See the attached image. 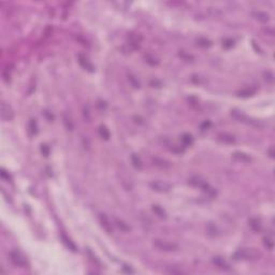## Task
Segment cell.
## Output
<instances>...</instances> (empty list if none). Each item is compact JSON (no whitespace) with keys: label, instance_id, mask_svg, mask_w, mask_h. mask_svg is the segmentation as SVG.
<instances>
[{"label":"cell","instance_id":"obj_1","mask_svg":"<svg viewBox=\"0 0 275 275\" xmlns=\"http://www.w3.org/2000/svg\"><path fill=\"white\" fill-rule=\"evenodd\" d=\"M261 252L256 248H243L234 254L235 259H258Z\"/></svg>","mask_w":275,"mask_h":275},{"label":"cell","instance_id":"obj_2","mask_svg":"<svg viewBox=\"0 0 275 275\" xmlns=\"http://www.w3.org/2000/svg\"><path fill=\"white\" fill-rule=\"evenodd\" d=\"M231 115L234 117V118L238 119L239 121H242V123L251 124V125L256 126V127H262V126H263V124L260 123L259 121H256V119L249 118V117H247L246 115L243 114L242 112L238 111V110H233V111H231Z\"/></svg>","mask_w":275,"mask_h":275},{"label":"cell","instance_id":"obj_3","mask_svg":"<svg viewBox=\"0 0 275 275\" xmlns=\"http://www.w3.org/2000/svg\"><path fill=\"white\" fill-rule=\"evenodd\" d=\"M10 260L16 267L25 268L27 265V260L24 258V256L17 251H13L10 252Z\"/></svg>","mask_w":275,"mask_h":275},{"label":"cell","instance_id":"obj_4","mask_svg":"<svg viewBox=\"0 0 275 275\" xmlns=\"http://www.w3.org/2000/svg\"><path fill=\"white\" fill-rule=\"evenodd\" d=\"M154 245L160 251H164V252H172L177 249V245L174 244V243L171 242H167V241H162V240H155L154 241Z\"/></svg>","mask_w":275,"mask_h":275},{"label":"cell","instance_id":"obj_5","mask_svg":"<svg viewBox=\"0 0 275 275\" xmlns=\"http://www.w3.org/2000/svg\"><path fill=\"white\" fill-rule=\"evenodd\" d=\"M150 188L154 189L155 191H158V192H168L172 188L170 184L162 181H154L150 184Z\"/></svg>","mask_w":275,"mask_h":275},{"label":"cell","instance_id":"obj_6","mask_svg":"<svg viewBox=\"0 0 275 275\" xmlns=\"http://www.w3.org/2000/svg\"><path fill=\"white\" fill-rule=\"evenodd\" d=\"M1 117L3 121H9L13 118V111L11 109V107L9 104H6V102L1 103Z\"/></svg>","mask_w":275,"mask_h":275},{"label":"cell","instance_id":"obj_7","mask_svg":"<svg viewBox=\"0 0 275 275\" xmlns=\"http://www.w3.org/2000/svg\"><path fill=\"white\" fill-rule=\"evenodd\" d=\"M99 220H100L101 226L103 227V229H104L108 233H112V232H113V227H112V224L110 222L109 218H108L104 214H100V215H99Z\"/></svg>","mask_w":275,"mask_h":275},{"label":"cell","instance_id":"obj_8","mask_svg":"<svg viewBox=\"0 0 275 275\" xmlns=\"http://www.w3.org/2000/svg\"><path fill=\"white\" fill-rule=\"evenodd\" d=\"M252 14V16H254L255 19H258V21H260V22H262V23H267V22L270 19V16L267 14V13H264V12H260V11H254Z\"/></svg>","mask_w":275,"mask_h":275},{"label":"cell","instance_id":"obj_9","mask_svg":"<svg viewBox=\"0 0 275 275\" xmlns=\"http://www.w3.org/2000/svg\"><path fill=\"white\" fill-rule=\"evenodd\" d=\"M153 162L156 167H159L161 169H168L171 167V163L169 161L164 160V159L161 158H153Z\"/></svg>","mask_w":275,"mask_h":275},{"label":"cell","instance_id":"obj_10","mask_svg":"<svg viewBox=\"0 0 275 275\" xmlns=\"http://www.w3.org/2000/svg\"><path fill=\"white\" fill-rule=\"evenodd\" d=\"M213 262H214V264L217 265V267L220 268V269L229 270V264L224 260V259L220 258V257H215V258L213 259Z\"/></svg>","mask_w":275,"mask_h":275},{"label":"cell","instance_id":"obj_11","mask_svg":"<svg viewBox=\"0 0 275 275\" xmlns=\"http://www.w3.org/2000/svg\"><path fill=\"white\" fill-rule=\"evenodd\" d=\"M115 225H116L117 226V228H119L121 230V231H124V232H128V231H130V226L128 224H126L125 222H123V220H121V219H118V218H115Z\"/></svg>","mask_w":275,"mask_h":275},{"label":"cell","instance_id":"obj_12","mask_svg":"<svg viewBox=\"0 0 275 275\" xmlns=\"http://www.w3.org/2000/svg\"><path fill=\"white\" fill-rule=\"evenodd\" d=\"M233 158L236 159V160H240V161H243V162H249L251 161V157L247 156L246 154H244V153H240V152H235L233 155Z\"/></svg>","mask_w":275,"mask_h":275},{"label":"cell","instance_id":"obj_13","mask_svg":"<svg viewBox=\"0 0 275 275\" xmlns=\"http://www.w3.org/2000/svg\"><path fill=\"white\" fill-rule=\"evenodd\" d=\"M131 162H132V164H133L134 168L138 169V170H141V169L143 168V162H142L141 158L136 154H133L131 156Z\"/></svg>","mask_w":275,"mask_h":275},{"label":"cell","instance_id":"obj_14","mask_svg":"<svg viewBox=\"0 0 275 275\" xmlns=\"http://www.w3.org/2000/svg\"><path fill=\"white\" fill-rule=\"evenodd\" d=\"M218 139H219L222 142H224V143H228V144H231V143H234V142H235V139H234L233 136H231V134H227V133L219 134V136H218Z\"/></svg>","mask_w":275,"mask_h":275},{"label":"cell","instance_id":"obj_15","mask_svg":"<svg viewBox=\"0 0 275 275\" xmlns=\"http://www.w3.org/2000/svg\"><path fill=\"white\" fill-rule=\"evenodd\" d=\"M78 61H80V64L82 65L85 69L89 70V71H92V70H94V67L91 66V64H89L88 60H87L84 56H82V55L78 56Z\"/></svg>","mask_w":275,"mask_h":275},{"label":"cell","instance_id":"obj_16","mask_svg":"<svg viewBox=\"0 0 275 275\" xmlns=\"http://www.w3.org/2000/svg\"><path fill=\"white\" fill-rule=\"evenodd\" d=\"M249 226H251V228L256 232H259L261 230V224L259 222L258 219H256V218H252V219H249Z\"/></svg>","mask_w":275,"mask_h":275},{"label":"cell","instance_id":"obj_17","mask_svg":"<svg viewBox=\"0 0 275 275\" xmlns=\"http://www.w3.org/2000/svg\"><path fill=\"white\" fill-rule=\"evenodd\" d=\"M28 128H29V131H30L31 134L37 133V132H38V125H37L36 119H30L29 125H28Z\"/></svg>","mask_w":275,"mask_h":275},{"label":"cell","instance_id":"obj_18","mask_svg":"<svg viewBox=\"0 0 275 275\" xmlns=\"http://www.w3.org/2000/svg\"><path fill=\"white\" fill-rule=\"evenodd\" d=\"M99 133H100V136L102 139H105V140H109L110 138V131L109 129H108L107 127H104V126H101L100 128H99Z\"/></svg>","mask_w":275,"mask_h":275},{"label":"cell","instance_id":"obj_19","mask_svg":"<svg viewBox=\"0 0 275 275\" xmlns=\"http://www.w3.org/2000/svg\"><path fill=\"white\" fill-rule=\"evenodd\" d=\"M197 44L201 47H209L212 45V42L209 40L205 39V38H199L197 40Z\"/></svg>","mask_w":275,"mask_h":275},{"label":"cell","instance_id":"obj_20","mask_svg":"<svg viewBox=\"0 0 275 275\" xmlns=\"http://www.w3.org/2000/svg\"><path fill=\"white\" fill-rule=\"evenodd\" d=\"M255 89L254 88H246V89H242V91H239V96L240 97H249L252 96L255 94Z\"/></svg>","mask_w":275,"mask_h":275},{"label":"cell","instance_id":"obj_21","mask_svg":"<svg viewBox=\"0 0 275 275\" xmlns=\"http://www.w3.org/2000/svg\"><path fill=\"white\" fill-rule=\"evenodd\" d=\"M181 140H182V142H183L184 145H190V144L192 143V137H191L190 134H187V133L183 134L181 138Z\"/></svg>","mask_w":275,"mask_h":275},{"label":"cell","instance_id":"obj_22","mask_svg":"<svg viewBox=\"0 0 275 275\" xmlns=\"http://www.w3.org/2000/svg\"><path fill=\"white\" fill-rule=\"evenodd\" d=\"M153 211H154L158 216H160V217H166V213H164V211L161 209L160 206L154 205V207H153Z\"/></svg>","mask_w":275,"mask_h":275},{"label":"cell","instance_id":"obj_23","mask_svg":"<svg viewBox=\"0 0 275 275\" xmlns=\"http://www.w3.org/2000/svg\"><path fill=\"white\" fill-rule=\"evenodd\" d=\"M61 238H62V241H64V243H66L67 246H68L69 248H71L72 251H75V245H74L73 243H72L71 241L69 240V239H67L66 236L64 235V234H62V235H61Z\"/></svg>","mask_w":275,"mask_h":275},{"label":"cell","instance_id":"obj_24","mask_svg":"<svg viewBox=\"0 0 275 275\" xmlns=\"http://www.w3.org/2000/svg\"><path fill=\"white\" fill-rule=\"evenodd\" d=\"M264 245H265V247H267L268 249H270V251H271V249H273L274 243H273V241H272V239L265 238L264 239Z\"/></svg>","mask_w":275,"mask_h":275},{"label":"cell","instance_id":"obj_25","mask_svg":"<svg viewBox=\"0 0 275 275\" xmlns=\"http://www.w3.org/2000/svg\"><path fill=\"white\" fill-rule=\"evenodd\" d=\"M128 80H129V82L131 83L132 84V86L133 87H140V83L138 82V80L136 78H134V76H132V75H128Z\"/></svg>","mask_w":275,"mask_h":275},{"label":"cell","instance_id":"obj_26","mask_svg":"<svg viewBox=\"0 0 275 275\" xmlns=\"http://www.w3.org/2000/svg\"><path fill=\"white\" fill-rule=\"evenodd\" d=\"M233 40L231 39H225L224 41H222V46L226 47V49H230V47L233 46Z\"/></svg>","mask_w":275,"mask_h":275},{"label":"cell","instance_id":"obj_27","mask_svg":"<svg viewBox=\"0 0 275 275\" xmlns=\"http://www.w3.org/2000/svg\"><path fill=\"white\" fill-rule=\"evenodd\" d=\"M41 152H42V154H43L44 156H49V146H46V145H42V146H41Z\"/></svg>","mask_w":275,"mask_h":275},{"label":"cell","instance_id":"obj_28","mask_svg":"<svg viewBox=\"0 0 275 275\" xmlns=\"http://www.w3.org/2000/svg\"><path fill=\"white\" fill-rule=\"evenodd\" d=\"M145 59H146V61L148 62V64H150V65H156L157 64V61H155V58L154 57H152V56H150V55H147V56H145Z\"/></svg>","mask_w":275,"mask_h":275},{"label":"cell","instance_id":"obj_29","mask_svg":"<svg viewBox=\"0 0 275 275\" xmlns=\"http://www.w3.org/2000/svg\"><path fill=\"white\" fill-rule=\"evenodd\" d=\"M64 119H65V124H66L67 128H68L69 130H72V129H73V125H72V121H70V119L67 118V117H65Z\"/></svg>","mask_w":275,"mask_h":275},{"label":"cell","instance_id":"obj_30","mask_svg":"<svg viewBox=\"0 0 275 275\" xmlns=\"http://www.w3.org/2000/svg\"><path fill=\"white\" fill-rule=\"evenodd\" d=\"M123 270L125 272H127V273H134V270H132L131 268L127 267V265H124L123 267Z\"/></svg>","mask_w":275,"mask_h":275},{"label":"cell","instance_id":"obj_31","mask_svg":"<svg viewBox=\"0 0 275 275\" xmlns=\"http://www.w3.org/2000/svg\"><path fill=\"white\" fill-rule=\"evenodd\" d=\"M209 126H211V121H204V123L202 124V125H201V128H202V129H207V128H209Z\"/></svg>","mask_w":275,"mask_h":275},{"label":"cell","instance_id":"obj_32","mask_svg":"<svg viewBox=\"0 0 275 275\" xmlns=\"http://www.w3.org/2000/svg\"><path fill=\"white\" fill-rule=\"evenodd\" d=\"M1 177H2V179H6V180H9V179H10V176H9V174H6V171H4V170H2V171H1Z\"/></svg>","mask_w":275,"mask_h":275}]
</instances>
